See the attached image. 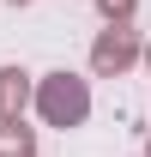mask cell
Instances as JSON below:
<instances>
[{
    "instance_id": "3",
    "label": "cell",
    "mask_w": 151,
    "mask_h": 157,
    "mask_svg": "<svg viewBox=\"0 0 151 157\" xmlns=\"http://www.w3.org/2000/svg\"><path fill=\"white\" fill-rule=\"evenodd\" d=\"M24 67H0V115H18L24 109V97H30V85H24Z\"/></svg>"
},
{
    "instance_id": "4",
    "label": "cell",
    "mask_w": 151,
    "mask_h": 157,
    "mask_svg": "<svg viewBox=\"0 0 151 157\" xmlns=\"http://www.w3.org/2000/svg\"><path fill=\"white\" fill-rule=\"evenodd\" d=\"M0 157H37V139L18 127V115H0Z\"/></svg>"
},
{
    "instance_id": "2",
    "label": "cell",
    "mask_w": 151,
    "mask_h": 157,
    "mask_svg": "<svg viewBox=\"0 0 151 157\" xmlns=\"http://www.w3.org/2000/svg\"><path fill=\"white\" fill-rule=\"evenodd\" d=\"M91 60H97V73H121V67L133 60V36L127 30H109V36L91 48Z\"/></svg>"
},
{
    "instance_id": "6",
    "label": "cell",
    "mask_w": 151,
    "mask_h": 157,
    "mask_svg": "<svg viewBox=\"0 0 151 157\" xmlns=\"http://www.w3.org/2000/svg\"><path fill=\"white\" fill-rule=\"evenodd\" d=\"M12 6H24V0H12Z\"/></svg>"
},
{
    "instance_id": "5",
    "label": "cell",
    "mask_w": 151,
    "mask_h": 157,
    "mask_svg": "<svg viewBox=\"0 0 151 157\" xmlns=\"http://www.w3.org/2000/svg\"><path fill=\"white\" fill-rule=\"evenodd\" d=\"M97 6H103L109 18H115V12H121V18H127V12H133V0H97Z\"/></svg>"
},
{
    "instance_id": "1",
    "label": "cell",
    "mask_w": 151,
    "mask_h": 157,
    "mask_svg": "<svg viewBox=\"0 0 151 157\" xmlns=\"http://www.w3.org/2000/svg\"><path fill=\"white\" fill-rule=\"evenodd\" d=\"M37 109H42V121L48 127H79V121L91 115V91H85V78L79 73H48L42 78V91H37Z\"/></svg>"
}]
</instances>
